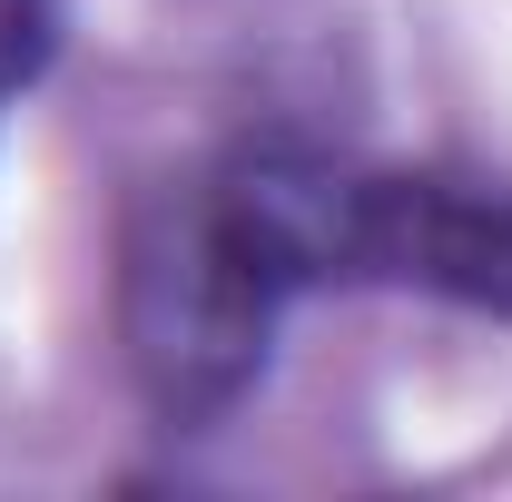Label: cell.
I'll use <instances>...</instances> for the list:
<instances>
[{
  "label": "cell",
  "mask_w": 512,
  "mask_h": 502,
  "mask_svg": "<svg viewBox=\"0 0 512 502\" xmlns=\"http://www.w3.org/2000/svg\"><path fill=\"white\" fill-rule=\"evenodd\" d=\"M40 50H50V10L40 0H0V99L40 69Z\"/></svg>",
  "instance_id": "cell-4"
},
{
  "label": "cell",
  "mask_w": 512,
  "mask_h": 502,
  "mask_svg": "<svg viewBox=\"0 0 512 502\" xmlns=\"http://www.w3.org/2000/svg\"><path fill=\"white\" fill-rule=\"evenodd\" d=\"M276 286L227 247L207 188H158L119 247V335L158 424H217L266 365Z\"/></svg>",
  "instance_id": "cell-1"
},
{
  "label": "cell",
  "mask_w": 512,
  "mask_h": 502,
  "mask_svg": "<svg viewBox=\"0 0 512 502\" xmlns=\"http://www.w3.org/2000/svg\"><path fill=\"white\" fill-rule=\"evenodd\" d=\"M365 276L512 315V197L444 178H365Z\"/></svg>",
  "instance_id": "cell-3"
},
{
  "label": "cell",
  "mask_w": 512,
  "mask_h": 502,
  "mask_svg": "<svg viewBox=\"0 0 512 502\" xmlns=\"http://www.w3.org/2000/svg\"><path fill=\"white\" fill-rule=\"evenodd\" d=\"M207 197H217L227 247L247 256L276 296H296V286H335V276H365V178L325 168L316 148L266 138V148H247Z\"/></svg>",
  "instance_id": "cell-2"
}]
</instances>
